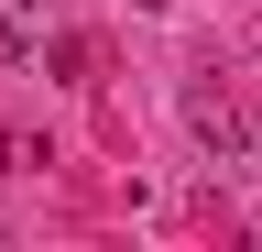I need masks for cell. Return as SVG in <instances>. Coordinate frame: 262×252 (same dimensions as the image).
I'll return each mask as SVG.
<instances>
[{
  "label": "cell",
  "mask_w": 262,
  "mask_h": 252,
  "mask_svg": "<svg viewBox=\"0 0 262 252\" xmlns=\"http://www.w3.org/2000/svg\"><path fill=\"white\" fill-rule=\"evenodd\" d=\"M186 121H196V143H219V153H241V110H229V99H219L208 77L186 88Z\"/></svg>",
  "instance_id": "6da1fadb"
},
{
  "label": "cell",
  "mask_w": 262,
  "mask_h": 252,
  "mask_svg": "<svg viewBox=\"0 0 262 252\" xmlns=\"http://www.w3.org/2000/svg\"><path fill=\"white\" fill-rule=\"evenodd\" d=\"M0 55H33V22L22 11H0Z\"/></svg>",
  "instance_id": "7a4b0ae2"
},
{
  "label": "cell",
  "mask_w": 262,
  "mask_h": 252,
  "mask_svg": "<svg viewBox=\"0 0 262 252\" xmlns=\"http://www.w3.org/2000/svg\"><path fill=\"white\" fill-rule=\"evenodd\" d=\"M0 11H22V22H33V33H44V0H0Z\"/></svg>",
  "instance_id": "3957f363"
}]
</instances>
